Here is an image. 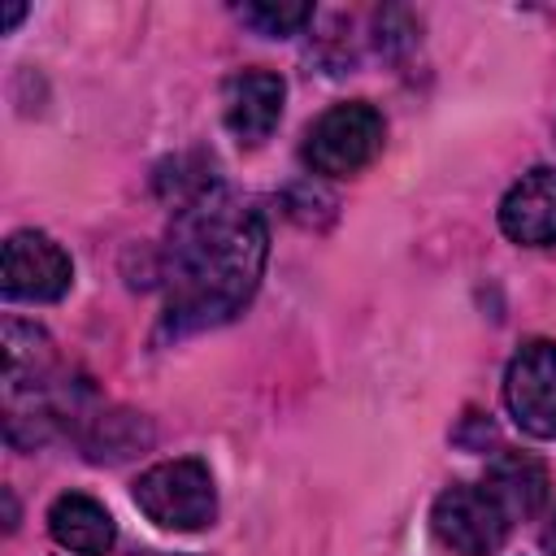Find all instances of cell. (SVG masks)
<instances>
[{"label": "cell", "instance_id": "12", "mask_svg": "<svg viewBox=\"0 0 556 556\" xmlns=\"http://www.w3.org/2000/svg\"><path fill=\"white\" fill-rule=\"evenodd\" d=\"M239 22L252 26L256 35H265V39H287L304 22H313V4H243Z\"/></svg>", "mask_w": 556, "mask_h": 556}, {"label": "cell", "instance_id": "8", "mask_svg": "<svg viewBox=\"0 0 556 556\" xmlns=\"http://www.w3.org/2000/svg\"><path fill=\"white\" fill-rule=\"evenodd\" d=\"M500 230L521 248L556 243V165L521 174L500 200Z\"/></svg>", "mask_w": 556, "mask_h": 556}, {"label": "cell", "instance_id": "7", "mask_svg": "<svg viewBox=\"0 0 556 556\" xmlns=\"http://www.w3.org/2000/svg\"><path fill=\"white\" fill-rule=\"evenodd\" d=\"M282 100H287V83L274 70H239L226 78L222 87V117L226 130L256 148L274 135V126L282 122Z\"/></svg>", "mask_w": 556, "mask_h": 556}, {"label": "cell", "instance_id": "6", "mask_svg": "<svg viewBox=\"0 0 556 556\" xmlns=\"http://www.w3.org/2000/svg\"><path fill=\"white\" fill-rule=\"evenodd\" d=\"M504 404L526 434L556 439V343L552 339H530L517 348L504 374Z\"/></svg>", "mask_w": 556, "mask_h": 556}, {"label": "cell", "instance_id": "5", "mask_svg": "<svg viewBox=\"0 0 556 556\" xmlns=\"http://www.w3.org/2000/svg\"><path fill=\"white\" fill-rule=\"evenodd\" d=\"M70 282H74V261L52 235L13 230L4 239V269H0L4 300L52 304V300H61L70 291Z\"/></svg>", "mask_w": 556, "mask_h": 556}, {"label": "cell", "instance_id": "11", "mask_svg": "<svg viewBox=\"0 0 556 556\" xmlns=\"http://www.w3.org/2000/svg\"><path fill=\"white\" fill-rule=\"evenodd\" d=\"M83 421L78 430V447L87 452V460H126L135 452H143L152 443V430L143 417L122 413V408H96V413H74Z\"/></svg>", "mask_w": 556, "mask_h": 556}, {"label": "cell", "instance_id": "1", "mask_svg": "<svg viewBox=\"0 0 556 556\" xmlns=\"http://www.w3.org/2000/svg\"><path fill=\"white\" fill-rule=\"evenodd\" d=\"M269 256V226L261 208L226 187H208L174 213L161 256L165 330L187 334L243 313L261 287Z\"/></svg>", "mask_w": 556, "mask_h": 556}, {"label": "cell", "instance_id": "10", "mask_svg": "<svg viewBox=\"0 0 556 556\" xmlns=\"http://www.w3.org/2000/svg\"><path fill=\"white\" fill-rule=\"evenodd\" d=\"M482 486L504 504V513L513 521L521 517H534L543 504H547V469L543 460H534L530 452H500L486 473H482Z\"/></svg>", "mask_w": 556, "mask_h": 556}, {"label": "cell", "instance_id": "2", "mask_svg": "<svg viewBox=\"0 0 556 556\" xmlns=\"http://www.w3.org/2000/svg\"><path fill=\"white\" fill-rule=\"evenodd\" d=\"M387 139V122L369 100H348L326 109L300 143V156L313 174L321 178H356L361 169H369L382 152Z\"/></svg>", "mask_w": 556, "mask_h": 556}, {"label": "cell", "instance_id": "3", "mask_svg": "<svg viewBox=\"0 0 556 556\" xmlns=\"http://www.w3.org/2000/svg\"><path fill=\"white\" fill-rule=\"evenodd\" d=\"M139 513L148 521H156L161 530H204L217 517V486L204 460L195 456H178V460H161L152 469H143L130 486Z\"/></svg>", "mask_w": 556, "mask_h": 556}, {"label": "cell", "instance_id": "4", "mask_svg": "<svg viewBox=\"0 0 556 556\" xmlns=\"http://www.w3.org/2000/svg\"><path fill=\"white\" fill-rule=\"evenodd\" d=\"M430 530L456 556H495L508 543L513 517L482 482H452L430 508Z\"/></svg>", "mask_w": 556, "mask_h": 556}, {"label": "cell", "instance_id": "9", "mask_svg": "<svg viewBox=\"0 0 556 556\" xmlns=\"http://www.w3.org/2000/svg\"><path fill=\"white\" fill-rule=\"evenodd\" d=\"M48 530L74 556H109L113 543H117V526H113L109 508L100 500L83 495V491H65V495L52 500Z\"/></svg>", "mask_w": 556, "mask_h": 556}, {"label": "cell", "instance_id": "13", "mask_svg": "<svg viewBox=\"0 0 556 556\" xmlns=\"http://www.w3.org/2000/svg\"><path fill=\"white\" fill-rule=\"evenodd\" d=\"M539 543H543V552H547V556H556V513L543 521V530H539Z\"/></svg>", "mask_w": 556, "mask_h": 556}, {"label": "cell", "instance_id": "14", "mask_svg": "<svg viewBox=\"0 0 556 556\" xmlns=\"http://www.w3.org/2000/svg\"><path fill=\"white\" fill-rule=\"evenodd\" d=\"M22 13H26L22 4H13V9H4V30H13V26L22 22Z\"/></svg>", "mask_w": 556, "mask_h": 556}]
</instances>
